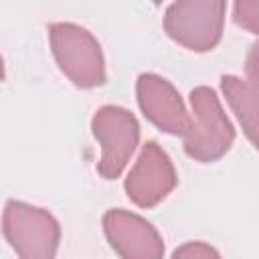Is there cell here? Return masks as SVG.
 I'll list each match as a JSON object with an SVG mask.
<instances>
[{
    "label": "cell",
    "instance_id": "1",
    "mask_svg": "<svg viewBox=\"0 0 259 259\" xmlns=\"http://www.w3.org/2000/svg\"><path fill=\"white\" fill-rule=\"evenodd\" d=\"M49 32L55 59L75 85L97 87L105 81L99 45L85 28L75 24H53Z\"/></svg>",
    "mask_w": 259,
    "mask_h": 259
},
{
    "label": "cell",
    "instance_id": "2",
    "mask_svg": "<svg viewBox=\"0 0 259 259\" xmlns=\"http://www.w3.org/2000/svg\"><path fill=\"white\" fill-rule=\"evenodd\" d=\"M225 0H178L166 10V32L192 51H210L223 32Z\"/></svg>",
    "mask_w": 259,
    "mask_h": 259
},
{
    "label": "cell",
    "instance_id": "3",
    "mask_svg": "<svg viewBox=\"0 0 259 259\" xmlns=\"http://www.w3.org/2000/svg\"><path fill=\"white\" fill-rule=\"evenodd\" d=\"M190 101L198 123H192L188 134H184V150L200 162H212L229 150L235 132L212 89L196 87L190 93Z\"/></svg>",
    "mask_w": 259,
    "mask_h": 259
},
{
    "label": "cell",
    "instance_id": "4",
    "mask_svg": "<svg viewBox=\"0 0 259 259\" xmlns=\"http://www.w3.org/2000/svg\"><path fill=\"white\" fill-rule=\"evenodd\" d=\"M4 235L20 257H53L59 225L49 212L12 200L4 210Z\"/></svg>",
    "mask_w": 259,
    "mask_h": 259
},
{
    "label": "cell",
    "instance_id": "5",
    "mask_svg": "<svg viewBox=\"0 0 259 259\" xmlns=\"http://www.w3.org/2000/svg\"><path fill=\"white\" fill-rule=\"evenodd\" d=\"M91 125L103 150L97 170L103 178L113 180L121 174V170L125 168L138 144V138H140L138 121L130 111L107 105L95 113Z\"/></svg>",
    "mask_w": 259,
    "mask_h": 259
},
{
    "label": "cell",
    "instance_id": "6",
    "mask_svg": "<svg viewBox=\"0 0 259 259\" xmlns=\"http://www.w3.org/2000/svg\"><path fill=\"white\" fill-rule=\"evenodd\" d=\"M176 186V174L170 158L156 142H148L125 180V190L138 206L158 204Z\"/></svg>",
    "mask_w": 259,
    "mask_h": 259
},
{
    "label": "cell",
    "instance_id": "7",
    "mask_svg": "<svg viewBox=\"0 0 259 259\" xmlns=\"http://www.w3.org/2000/svg\"><path fill=\"white\" fill-rule=\"evenodd\" d=\"M138 99L144 113L164 132L184 136L192 127L180 95L168 81L156 75H142L138 79Z\"/></svg>",
    "mask_w": 259,
    "mask_h": 259
},
{
    "label": "cell",
    "instance_id": "8",
    "mask_svg": "<svg viewBox=\"0 0 259 259\" xmlns=\"http://www.w3.org/2000/svg\"><path fill=\"white\" fill-rule=\"evenodd\" d=\"M107 239L111 247L117 249L123 257H160L162 255V241L158 233L152 229L150 223L144 219L123 212V210H109L103 219Z\"/></svg>",
    "mask_w": 259,
    "mask_h": 259
},
{
    "label": "cell",
    "instance_id": "9",
    "mask_svg": "<svg viewBox=\"0 0 259 259\" xmlns=\"http://www.w3.org/2000/svg\"><path fill=\"white\" fill-rule=\"evenodd\" d=\"M223 91L231 101L239 121L243 123L249 140L257 144V125H255V83L245 85L237 77H223Z\"/></svg>",
    "mask_w": 259,
    "mask_h": 259
},
{
    "label": "cell",
    "instance_id": "10",
    "mask_svg": "<svg viewBox=\"0 0 259 259\" xmlns=\"http://www.w3.org/2000/svg\"><path fill=\"white\" fill-rule=\"evenodd\" d=\"M235 20L251 32H257V0H237Z\"/></svg>",
    "mask_w": 259,
    "mask_h": 259
},
{
    "label": "cell",
    "instance_id": "11",
    "mask_svg": "<svg viewBox=\"0 0 259 259\" xmlns=\"http://www.w3.org/2000/svg\"><path fill=\"white\" fill-rule=\"evenodd\" d=\"M176 257H182V255H212V257H217V251H212V249H208V247H184V249H180V251H176L174 253Z\"/></svg>",
    "mask_w": 259,
    "mask_h": 259
},
{
    "label": "cell",
    "instance_id": "12",
    "mask_svg": "<svg viewBox=\"0 0 259 259\" xmlns=\"http://www.w3.org/2000/svg\"><path fill=\"white\" fill-rule=\"evenodd\" d=\"M4 77V67H2V59H0V79Z\"/></svg>",
    "mask_w": 259,
    "mask_h": 259
},
{
    "label": "cell",
    "instance_id": "13",
    "mask_svg": "<svg viewBox=\"0 0 259 259\" xmlns=\"http://www.w3.org/2000/svg\"><path fill=\"white\" fill-rule=\"evenodd\" d=\"M154 2H156V4H158V2H162V0H154Z\"/></svg>",
    "mask_w": 259,
    "mask_h": 259
}]
</instances>
